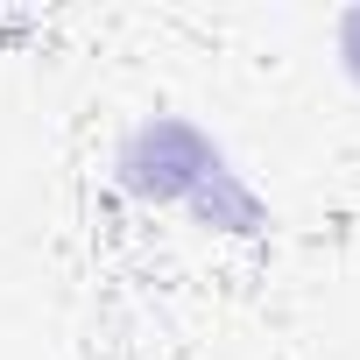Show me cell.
Here are the masks:
<instances>
[{"instance_id": "1", "label": "cell", "mask_w": 360, "mask_h": 360, "mask_svg": "<svg viewBox=\"0 0 360 360\" xmlns=\"http://www.w3.org/2000/svg\"><path fill=\"white\" fill-rule=\"evenodd\" d=\"M120 184L148 205H191L198 219L212 226H262V205L240 176L226 169L219 141L191 120H141L127 141H120Z\"/></svg>"}]
</instances>
